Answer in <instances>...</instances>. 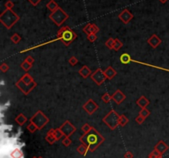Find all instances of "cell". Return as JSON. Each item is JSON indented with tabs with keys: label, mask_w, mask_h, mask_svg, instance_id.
<instances>
[{
	"label": "cell",
	"mask_w": 169,
	"mask_h": 158,
	"mask_svg": "<svg viewBox=\"0 0 169 158\" xmlns=\"http://www.w3.org/2000/svg\"><path fill=\"white\" fill-rule=\"evenodd\" d=\"M2 18V22L3 23L5 24L7 26V27H11V26L13 24H14L17 21L18 17L13 12H12L11 10H7L1 17Z\"/></svg>",
	"instance_id": "1"
},
{
	"label": "cell",
	"mask_w": 169,
	"mask_h": 158,
	"mask_svg": "<svg viewBox=\"0 0 169 158\" xmlns=\"http://www.w3.org/2000/svg\"><path fill=\"white\" fill-rule=\"evenodd\" d=\"M50 17L58 25H60V24H61L68 17V16H67V14L62 9L58 8L57 10L54 11V13L50 16Z\"/></svg>",
	"instance_id": "2"
},
{
	"label": "cell",
	"mask_w": 169,
	"mask_h": 158,
	"mask_svg": "<svg viewBox=\"0 0 169 158\" xmlns=\"http://www.w3.org/2000/svg\"><path fill=\"white\" fill-rule=\"evenodd\" d=\"M120 17H121V19L123 21L124 23H127L131 18L133 17V16H132V14H131L128 10H125V11L122 12V13L120 15Z\"/></svg>",
	"instance_id": "3"
},
{
	"label": "cell",
	"mask_w": 169,
	"mask_h": 158,
	"mask_svg": "<svg viewBox=\"0 0 169 158\" xmlns=\"http://www.w3.org/2000/svg\"><path fill=\"white\" fill-rule=\"evenodd\" d=\"M47 7L50 8V10H52V11H55V10H57V9H58V8H57V4L54 3V1L50 2V3H48Z\"/></svg>",
	"instance_id": "4"
},
{
	"label": "cell",
	"mask_w": 169,
	"mask_h": 158,
	"mask_svg": "<svg viewBox=\"0 0 169 158\" xmlns=\"http://www.w3.org/2000/svg\"><path fill=\"white\" fill-rule=\"evenodd\" d=\"M6 6H7V8H11L13 6V3H12V2H10V1H9V2H8V3H6Z\"/></svg>",
	"instance_id": "5"
},
{
	"label": "cell",
	"mask_w": 169,
	"mask_h": 158,
	"mask_svg": "<svg viewBox=\"0 0 169 158\" xmlns=\"http://www.w3.org/2000/svg\"><path fill=\"white\" fill-rule=\"evenodd\" d=\"M30 2H31L32 4H34V5H36L37 3H38L40 1V0H29Z\"/></svg>",
	"instance_id": "6"
},
{
	"label": "cell",
	"mask_w": 169,
	"mask_h": 158,
	"mask_svg": "<svg viewBox=\"0 0 169 158\" xmlns=\"http://www.w3.org/2000/svg\"><path fill=\"white\" fill-rule=\"evenodd\" d=\"M160 1H161L162 3H166V2H167L168 0H160Z\"/></svg>",
	"instance_id": "7"
}]
</instances>
